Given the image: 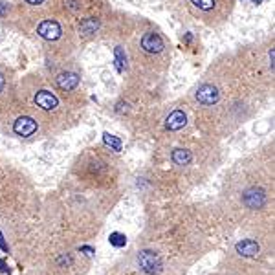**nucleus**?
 I'll list each match as a JSON object with an SVG mask.
<instances>
[{
    "label": "nucleus",
    "mask_w": 275,
    "mask_h": 275,
    "mask_svg": "<svg viewBox=\"0 0 275 275\" xmlns=\"http://www.w3.org/2000/svg\"><path fill=\"white\" fill-rule=\"evenodd\" d=\"M136 262H138V268L147 275H156L162 272V259H160L158 253L150 250L140 251L138 257H136Z\"/></svg>",
    "instance_id": "1"
},
{
    "label": "nucleus",
    "mask_w": 275,
    "mask_h": 275,
    "mask_svg": "<svg viewBox=\"0 0 275 275\" xmlns=\"http://www.w3.org/2000/svg\"><path fill=\"white\" fill-rule=\"evenodd\" d=\"M37 33L41 35L42 39H46V41H57L61 37V26L55 20H44L37 28Z\"/></svg>",
    "instance_id": "2"
},
{
    "label": "nucleus",
    "mask_w": 275,
    "mask_h": 275,
    "mask_svg": "<svg viewBox=\"0 0 275 275\" xmlns=\"http://www.w3.org/2000/svg\"><path fill=\"white\" fill-rule=\"evenodd\" d=\"M142 48L145 51H149V53H160V51L163 50V41H162V37L158 33L150 32V33L143 35Z\"/></svg>",
    "instance_id": "3"
},
{
    "label": "nucleus",
    "mask_w": 275,
    "mask_h": 275,
    "mask_svg": "<svg viewBox=\"0 0 275 275\" xmlns=\"http://www.w3.org/2000/svg\"><path fill=\"white\" fill-rule=\"evenodd\" d=\"M13 130H15L17 136L28 138V136H32L37 130V123H35V119H32V117H18L17 121L13 123Z\"/></svg>",
    "instance_id": "4"
},
{
    "label": "nucleus",
    "mask_w": 275,
    "mask_h": 275,
    "mask_svg": "<svg viewBox=\"0 0 275 275\" xmlns=\"http://www.w3.org/2000/svg\"><path fill=\"white\" fill-rule=\"evenodd\" d=\"M196 99L202 105H213L218 101V90L213 84H202L196 92Z\"/></svg>",
    "instance_id": "5"
},
{
    "label": "nucleus",
    "mask_w": 275,
    "mask_h": 275,
    "mask_svg": "<svg viewBox=\"0 0 275 275\" xmlns=\"http://www.w3.org/2000/svg\"><path fill=\"white\" fill-rule=\"evenodd\" d=\"M264 193L260 191V189H248V191L244 193V196H242V202L248 206L250 209H259L264 206Z\"/></svg>",
    "instance_id": "6"
},
{
    "label": "nucleus",
    "mask_w": 275,
    "mask_h": 275,
    "mask_svg": "<svg viewBox=\"0 0 275 275\" xmlns=\"http://www.w3.org/2000/svg\"><path fill=\"white\" fill-rule=\"evenodd\" d=\"M35 103L41 107L42 110H55L57 109V97L48 90H41L35 96Z\"/></svg>",
    "instance_id": "7"
},
{
    "label": "nucleus",
    "mask_w": 275,
    "mask_h": 275,
    "mask_svg": "<svg viewBox=\"0 0 275 275\" xmlns=\"http://www.w3.org/2000/svg\"><path fill=\"white\" fill-rule=\"evenodd\" d=\"M235 250L239 255H244V257H253V255H257L259 253V244L255 241H251V239H246V241H241L237 246H235Z\"/></svg>",
    "instance_id": "8"
},
{
    "label": "nucleus",
    "mask_w": 275,
    "mask_h": 275,
    "mask_svg": "<svg viewBox=\"0 0 275 275\" xmlns=\"http://www.w3.org/2000/svg\"><path fill=\"white\" fill-rule=\"evenodd\" d=\"M183 125H185V114H183L182 110H175L165 121V127L169 130H180Z\"/></svg>",
    "instance_id": "9"
},
{
    "label": "nucleus",
    "mask_w": 275,
    "mask_h": 275,
    "mask_svg": "<svg viewBox=\"0 0 275 275\" xmlns=\"http://www.w3.org/2000/svg\"><path fill=\"white\" fill-rule=\"evenodd\" d=\"M57 84L63 90H74L75 86L79 84V77L75 74H63L57 77Z\"/></svg>",
    "instance_id": "10"
},
{
    "label": "nucleus",
    "mask_w": 275,
    "mask_h": 275,
    "mask_svg": "<svg viewBox=\"0 0 275 275\" xmlns=\"http://www.w3.org/2000/svg\"><path fill=\"white\" fill-rule=\"evenodd\" d=\"M191 152L189 150H183V149H176L173 150V162L176 165H187L191 162Z\"/></svg>",
    "instance_id": "11"
},
{
    "label": "nucleus",
    "mask_w": 275,
    "mask_h": 275,
    "mask_svg": "<svg viewBox=\"0 0 275 275\" xmlns=\"http://www.w3.org/2000/svg\"><path fill=\"white\" fill-rule=\"evenodd\" d=\"M105 143H107V145H112L116 150L121 149V143H119V140H116V138H114V136H110V134H105Z\"/></svg>",
    "instance_id": "12"
},
{
    "label": "nucleus",
    "mask_w": 275,
    "mask_h": 275,
    "mask_svg": "<svg viewBox=\"0 0 275 275\" xmlns=\"http://www.w3.org/2000/svg\"><path fill=\"white\" fill-rule=\"evenodd\" d=\"M119 239H121V235L114 233V235H112V239H110V242H112L114 246H123V244H125V241H119Z\"/></svg>",
    "instance_id": "13"
},
{
    "label": "nucleus",
    "mask_w": 275,
    "mask_h": 275,
    "mask_svg": "<svg viewBox=\"0 0 275 275\" xmlns=\"http://www.w3.org/2000/svg\"><path fill=\"white\" fill-rule=\"evenodd\" d=\"M96 22H94V20H90V22H84L83 24V28H86V33H90V32H94V30H96Z\"/></svg>",
    "instance_id": "14"
},
{
    "label": "nucleus",
    "mask_w": 275,
    "mask_h": 275,
    "mask_svg": "<svg viewBox=\"0 0 275 275\" xmlns=\"http://www.w3.org/2000/svg\"><path fill=\"white\" fill-rule=\"evenodd\" d=\"M26 2H28V4H42L44 0H26Z\"/></svg>",
    "instance_id": "15"
},
{
    "label": "nucleus",
    "mask_w": 275,
    "mask_h": 275,
    "mask_svg": "<svg viewBox=\"0 0 275 275\" xmlns=\"http://www.w3.org/2000/svg\"><path fill=\"white\" fill-rule=\"evenodd\" d=\"M2 88H4V75L0 74V92H2Z\"/></svg>",
    "instance_id": "16"
}]
</instances>
